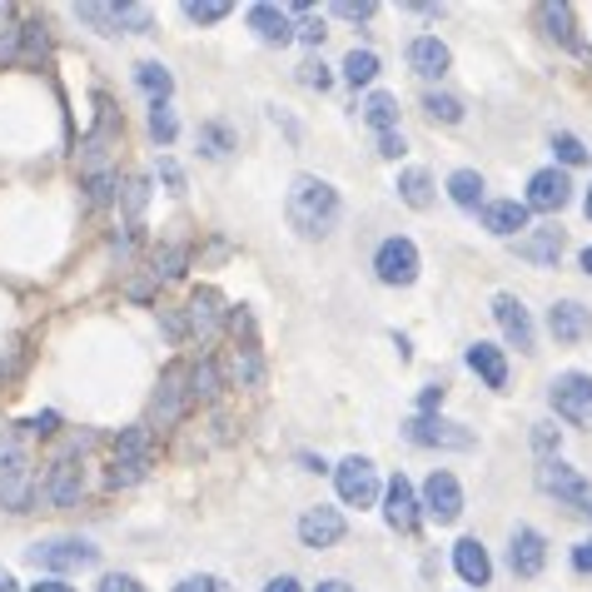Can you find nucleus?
Segmentation results:
<instances>
[{"mask_svg":"<svg viewBox=\"0 0 592 592\" xmlns=\"http://www.w3.org/2000/svg\"><path fill=\"white\" fill-rule=\"evenodd\" d=\"M284 214H289V224L299 234H309V240H324V234H334L343 204H339V190H334L329 180H319V175H299V180L289 184Z\"/></svg>","mask_w":592,"mask_h":592,"instance_id":"f257e3e1","label":"nucleus"},{"mask_svg":"<svg viewBox=\"0 0 592 592\" xmlns=\"http://www.w3.org/2000/svg\"><path fill=\"white\" fill-rule=\"evenodd\" d=\"M25 562L41 572H55V578H65V572H85L101 562V548L85 538H45V542H31L25 548Z\"/></svg>","mask_w":592,"mask_h":592,"instance_id":"f03ea898","label":"nucleus"},{"mask_svg":"<svg viewBox=\"0 0 592 592\" xmlns=\"http://www.w3.org/2000/svg\"><path fill=\"white\" fill-rule=\"evenodd\" d=\"M538 488L542 493H552V498H562V503H572V508L582 512V518H592V483L582 478L572 463H562V458H542L538 463Z\"/></svg>","mask_w":592,"mask_h":592,"instance_id":"7ed1b4c3","label":"nucleus"},{"mask_svg":"<svg viewBox=\"0 0 592 592\" xmlns=\"http://www.w3.org/2000/svg\"><path fill=\"white\" fill-rule=\"evenodd\" d=\"M75 15H81L85 25H95L101 35H150L155 15L150 6H75Z\"/></svg>","mask_w":592,"mask_h":592,"instance_id":"20e7f679","label":"nucleus"},{"mask_svg":"<svg viewBox=\"0 0 592 592\" xmlns=\"http://www.w3.org/2000/svg\"><path fill=\"white\" fill-rule=\"evenodd\" d=\"M403 438L419 443V448H453V453H468L473 448V433L463 423H448L438 413H419V419L403 423Z\"/></svg>","mask_w":592,"mask_h":592,"instance_id":"39448f33","label":"nucleus"},{"mask_svg":"<svg viewBox=\"0 0 592 592\" xmlns=\"http://www.w3.org/2000/svg\"><path fill=\"white\" fill-rule=\"evenodd\" d=\"M548 403L558 409V419L592 423V373H558L548 383Z\"/></svg>","mask_w":592,"mask_h":592,"instance_id":"423d86ee","label":"nucleus"},{"mask_svg":"<svg viewBox=\"0 0 592 592\" xmlns=\"http://www.w3.org/2000/svg\"><path fill=\"white\" fill-rule=\"evenodd\" d=\"M334 488H339V498L349 503V508H373V498H379V468L353 453V458H343L339 468H334Z\"/></svg>","mask_w":592,"mask_h":592,"instance_id":"0eeeda50","label":"nucleus"},{"mask_svg":"<svg viewBox=\"0 0 592 592\" xmlns=\"http://www.w3.org/2000/svg\"><path fill=\"white\" fill-rule=\"evenodd\" d=\"M373 274H379L383 284H393V289L419 279V250H413V240H403V234L383 240L379 254H373Z\"/></svg>","mask_w":592,"mask_h":592,"instance_id":"6e6552de","label":"nucleus"},{"mask_svg":"<svg viewBox=\"0 0 592 592\" xmlns=\"http://www.w3.org/2000/svg\"><path fill=\"white\" fill-rule=\"evenodd\" d=\"M419 508L429 512L438 528L458 522V512H463V488H458V478H453V473H443V468H433L429 483H423V503H419Z\"/></svg>","mask_w":592,"mask_h":592,"instance_id":"1a4fd4ad","label":"nucleus"},{"mask_svg":"<svg viewBox=\"0 0 592 592\" xmlns=\"http://www.w3.org/2000/svg\"><path fill=\"white\" fill-rule=\"evenodd\" d=\"M85 493V473H81V458L75 453H61V458L45 468V498L55 503V508H75Z\"/></svg>","mask_w":592,"mask_h":592,"instance_id":"9d476101","label":"nucleus"},{"mask_svg":"<svg viewBox=\"0 0 592 592\" xmlns=\"http://www.w3.org/2000/svg\"><path fill=\"white\" fill-rule=\"evenodd\" d=\"M568 200H572V180L568 175L552 165V170H538L528 180V210H542V214H558V210H568Z\"/></svg>","mask_w":592,"mask_h":592,"instance_id":"9b49d317","label":"nucleus"},{"mask_svg":"<svg viewBox=\"0 0 592 592\" xmlns=\"http://www.w3.org/2000/svg\"><path fill=\"white\" fill-rule=\"evenodd\" d=\"M493 319L503 324V334H508V343L518 353H532L538 349V334H532V314L522 309V299H512V294H498L493 299Z\"/></svg>","mask_w":592,"mask_h":592,"instance_id":"f8f14e48","label":"nucleus"},{"mask_svg":"<svg viewBox=\"0 0 592 592\" xmlns=\"http://www.w3.org/2000/svg\"><path fill=\"white\" fill-rule=\"evenodd\" d=\"M343 532H349V528H343V512L339 508H324V503L299 518V542H304V548H314V552L343 542Z\"/></svg>","mask_w":592,"mask_h":592,"instance_id":"ddd939ff","label":"nucleus"},{"mask_svg":"<svg viewBox=\"0 0 592 592\" xmlns=\"http://www.w3.org/2000/svg\"><path fill=\"white\" fill-rule=\"evenodd\" d=\"M0 61L6 65H35L45 61V25H11L0 35Z\"/></svg>","mask_w":592,"mask_h":592,"instance_id":"4468645a","label":"nucleus"},{"mask_svg":"<svg viewBox=\"0 0 592 592\" xmlns=\"http://www.w3.org/2000/svg\"><path fill=\"white\" fill-rule=\"evenodd\" d=\"M548 329H552V339L558 343H582L592 334V309L588 304H578V299H558L548 309Z\"/></svg>","mask_w":592,"mask_h":592,"instance_id":"2eb2a0df","label":"nucleus"},{"mask_svg":"<svg viewBox=\"0 0 592 592\" xmlns=\"http://www.w3.org/2000/svg\"><path fill=\"white\" fill-rule=\"evenodd\" d=\"M383 518H389L393 532H413L419 528V498H413V483L403 473L389 478V493H383Z\"/></svg>","mask_w":592,"mask_h":592,"instance_id":"dca6fc26","label":"nucleus"},{"mask_svg":"<svg viewBox=\"0 0 592 592\" xmlns=\"http://www.w3.org/2000/svg\"><path fill=\"white\" fill-rule=\"evenodd\" d=\"M190 409V389H184V363H175V369H165V379H160V393H155V423L160 429H170L180 413Z\"/></svg>","mask_w":592,"mask_h":592,"instance_id":"f3484780","label":"nucleus"},{"mask_svg":"<svg viewBox=\"0 0 592 592\" xmlns=\"http://www.w3.org/2000/svg\"><path fill=\"white\" fill-rule=\"evenodd\" d=\"M508 562H512V572H518V578H538L542 562H548V542H542V532L538 528H518V532H512Z\"/></svg>","mask_w":592,"mask_h":592,"instance_id":"a211bd4d","label":"nucleus"},{"mask_svg":"<svg viewBox=\"0 0 592 592\" xmlns=\"http://www.w3.org/2000/svg\"><path fill=\"white\" fill-rule=\"evenodd\" d=\"M453 572H458L468 588H488L493 582V562H488V548H483L478 538H463L458 548H453Z\"/></svg>","mask_w":592,"mask_h":592,"instance_id":"6ab92c4d","label":"nucleus"},{"mask_svg":"<svg viewBox=\"0 0 592 592\" xmlns=\"http://www.w3.org/2000/svg\"><path fill=\"white\" fill-rule=\"evenodd\" d=\"M409 65H413V75H423V81H438V75H448L453 55L438 35H419V41L409 45Z\"/></svg>","mask_w":592,"mask_h":592,"instance_id":"aec40b11","label":"nucleus"},{"mask_svg":"<svg viewBox=\"0 0 592 592\" xmlns=\"http://www.w3.org/2000/svg\"><path fill=\"white\" fill-rule=\"evenodd\" d=\"M250 31L260 35L264 45H289L294 41V15L279 11V6H250Z\"/></svg>","mask_w":592,"mask_h":592,"instance_id":"412c9836","label":"nucleus"},{"mask_svg":"<svg viewBox=\"0 0 592 592\" xmlns=\"http://www.w3.org/2000/svg\"><path fill=\"white\" fill-rule=\"evenodd\" d=\"M528 204H518V200H493V204H483V230L488 234H498V240H512L518 230H528Z\"/></svg>","mask_w":592,"mask_h":592,"instance_id":"4be33fe9","label":"nucleus"},{"mask_svg":"<svg viewBox=\"0 0 592 592\" xmlns=\"http://www.w3.org/2000/svg\"><path fill=\"white\" fill-rule=\"evenodd\" d=\"M468 369L478 373L488 389H508V359H503L498 343H468Z\"/></svg>","mask_w":592,"mask_h":592,"instance_id":"5701e85b","label":"nucleus"},{"mask_svg":"<svg viewBox=\"0 0 592 592\" xmlns=\"http://www.w3.org/2000/svg\"><path fill=\"white\" fill-rule=\"evenodd\" d=\"M518 260L538 264V269H558V260H562V230L552 224V230H538V234H528V240H518Z\"/></svg>","mask_w":592,"mask_h":592,"instance_id":"b1692460","label":"nucleus"},{"mask_svg":"<svg viewBox=\"0 0 592 592\" xmlns=\"http://www.w3.org/2000/svg\"><path fill=\"white\" fill-rule=\"evenodd\" d=\"M224 319H230V314H224V299H220L214 289H200V294L190 299V329L200 334L204 343H210L214 334H220V324H224Z\"/></svg>","mask_w":592,"mask_h":592,"instance_id":"393cba45","label":"nucleus"},{"mask_svg":"<svg viewBox=\"0 0 592 592\" xmlns=\"http://www.w3.org/2000/svg\"><path fill=\"white\" fill-rule=\"evenodd\" d=\"M542 25H548V35L558 45H568V51H582L578 41V25H572V6H562V0H548V6H538Z\"/></svg>","mask_w":592,"mask_h":592,"instance_id":"a878e982","label":"nucleus"},{"mask_svg":"<svg viewBox=\"0 0 592 592\" xmlns=\"http://www.w3.org/2000/svg\"><path fill=\"white\" fill-rule=\"evenodd\" d=\"M135 81H140V91L150 95V105H170V95H175V75L165 71L160 61H145L140 71H135Z\"/></svg>","mask_w":592,"mask_h":592,"instance_id":"bb28decb","label":"nucleus"},{"mask_svg":"<svg viewBox=\"0 0 592 592\" xmlns=\"http://www.w3.org/2000/svg\"><path fill=\"white\" fill-rule=\"evenodd\" d=\"M359 115H363V120H369V125H373V130H379V135H389L393 125H399V101H393L389 91H373L369 101L359 105Z\"/></svg>","mask_w":592,"mask_h":592,"instance_id":"cd10ccee","label":"nucleus"},{"mask_svg":"<svg viewBox=\"0 0 592 592\" xmlns=\"http://www.w3.org/2000/svg\"><path fill=\"white\" fill-rule=\"evenodd\" d=\"M448 194L458 210H483V175L478 170H453L448 175Z\"/></svg>","mask_w":592,"mask_h":592,"instance_id":"c85d7f7f","label":"nucleus"},{"mask_svg":"<svg viewBox=\"0 0 592 592\" xmlns=\"http://www.w3.org/2000/svg\"><path fill=\"white\" fill-rule=\"evenodd\" d=\"M399 200L409 204V210H429V204H433V180H429V170H403V175H399Z\"/></svg>","mask_w":592,"mask_h":592,"instance_id":"c756f323","label":"nucleus"},{"mask_svg":"<svg viewBox=\"0 0 592 592\" xmlns=\"http://www.w3.org/2000/svg\"><path fill=\"white\" fill-rule=\"evenodd\" d=\"M184 383H190V403L214 399V393H220V363H214V359H200L194 369H184Z\"/></svg>","mask_w":592,"mask_h":592,"instance_id":"7c9ffc66","label":"nucleus"},{"mask_svg":"<svg viewBox=\"0 0 592 592\" xmlns=\"http://www.w3.org/2000/svg\"><path fill=\"white\" fill-rule=\"evenodd\" d=\"M373 75H379V55L373 51H349L343 55V81L349 85H369Z\"/></svg>","mask_w":592,"mask_h":592,"instance_id":"2f4dec72","label":"nucleus"},{"mask_svg":"<svg viewBox=\"0 0 592 592\" xmlns=\"http://www.w3.org/2000/svg\"><path fill=\"white\" fill-rule=\"evenodd\" d=\"M200 150L210 155V160H224V155L234 150V135H230V125H220V120L200 125Z\"/></svg>","mask_w":592,"mask_h":592,"instance_id":"473e14b6","label":"nucleus"},{"mask_svg":"<svg viewBox=\"0 0 592 592\" xmlns=\"http://www.w3.org/2000/svg\"><path fill=\"white\" fill-rule=\"evenodd\" d=\"M115 458H140V463H150V429H125L120 438H115Z\"/></svg>","mask_w":592,"mask_h":592,"instance_id":"72a5a7b5","label":"nucleus"},{"mask_svg":"<svg viewBox=\"0 0 592 592\" xmlns=\"http://www.w3.org/2000/svg\"><path fill=\"white\" fill-rule=\"evenodd\" d=\"M85 200H91V210H105V204L115 200V194H120V180H115L110 170H91V180H85Z\"/></svg>","mask_w":592,"mask_h":592,"instance_id":"f704fd0d","label":"nucleus"},{"mask_svg":"<svg viewBox=\"0 0 592 592\" xmlns=\"http://www.w3.org/2000/svg\"><path fill=\"white\" fill-rule=\"evenodd\" d=\"M423 110H429L433 120H443V125H458L463 120V101H458V95H438V91H433V95H423Z\"/></svg>","mask_w":592,"mask_h":592,"instance_id":"c9c22d12","label":"nucleus"},{"mask_svg":"<svg viewBox=\"0 0 592 592\" xmlns=\"http://www.w3.org/2000/svg\"><path fill=\"white\" fill-rule=\"evenodd\" d=\"M145 473H150V463H140V458H115L110 473H105V483H110V488H130V483H140Z\"/></svg>","mask_w":592,"mask_h":592,"instance_id":"e433bc0d","label":"nucleus"},{"mask_svg":"<svg viewBox=\"0 0 592 592\" xmlns=\"http://www.w3.org/2000/svg\"><path fill=\"white\" fill-rule=\"evenodd\" d=\"M184 260H190V250H184V244H165V250L155 254V274H160V279H180Z\"/></svg>","mask_w":592,"mask_h":592,"instance_id":"4c0bfd02","label":"nucleus"},{"mask_svg":"<svg viewBox=\"0 0 592 592\" xmlns=\"http://www.w3.org/2000/svg\"><path fill=\"white\" fill-rule=\"evenodd\" d=\"M184 15H190L194 25H214V21H224V15H230V0H190V6H184Z\"/></svg>","mask_w":592,"mask_h":592,"instance_id":"58836bf2","label":"nucleus"},{"mask_svg":"<svg viewBox=\"0 0 592 592\" xmlns=\"http://www.w3.org/2000/svg\"><path fill=\"white\" fill-rule=\"evenodd\" d=\"M150 135H155L160 145H175L180 125H175V110H170V105H150Z\"/></svg>","mask_w":592,"mask_h":592,"instance_id":"ea45409f","label":"nucleus"},{"mask_svg":"<svg viewBox=\"0 0 592 592\" xmlns=\"http://www.w3.org/2000/svg\"><path fill=\"white\" fill-rule=\"evenodd\" d=\"M145 200H150V184L135 175L130 184H125V210H130V224H140V214H145Z\"/></svg>","mask_w":592,"mask_h":592,"instance_id":"a19ab883","label":"nucleus"},{"mask_svg":"<svg viewBox=\"0 0 592 592\" xmlns=\"http://www.w3.org/2000/svg\"><path fill=\"white\" fill-rule=\"evenodd\" d=\"M552 155H558L562 165H582V160H588V150H582L578 135H552Z\"/></svg>","mask_w":592,"mask_h":592,"instance_id":"79ce46f5","label":"nucleus"},{"mask_svg":"<svg viewBox=\"0 0 592 592\" xmlns=\"http://www.w3.org/2000/svg\"><path fill=\"white\" fill-rule=\"evenodd\" d=\"M299 85H309V91H329V85H334L329 65H324V61H304L299 65Z\"/></svg>","mask_w":592,"mask_h":592,"instance_id":"37998d69","label":"nucleus"},{"mask_svg":"<svg viewBox=\"0 0 592 592\" xmlns=\"http://www.w3.org/2000/svg\"><path fill=\"white\" fill-rule=\"evenodd\" d=\"M260 353H254V349H244V353H234V379H240V383H260Z\"/></svg>","mask_w":592,"mask_h":592,"instance_id":"c03bdc74","label":"nucleus"},{"mask_svg":"<svg viewBox=\"0 0 592 592\" xmlns=\"http://www.w3.org/2000/svg\"><path fill=\"white\" fill-rule=\"evenodd\" d=\"M175 592H234L224 578H214V572H204V578H184Z\"/></svg>","mask_w":592,"mask_h":592,"instance_id":"a18cd8bd","label":"nucleus"},{"mask_svg":"<svg viewBox=\"0 0 592 592\" xmlns=\"http://www.w3.org/2000/svg\"><path fill=\"white\" fill-rule=\"evenodd\" d=\"M373 11H379L373 0H339V6H334V15H343V21H369Z\"/></svg>","mask_w":592,"mask_h":592,"instance_id":"49530a36","label":"nucleus"},{"mask_svg":"<svg viewBox=\"0 0 592 592\" xmlns=\"http://www.w3.org/2000/svg\"><path fill=\"white\" fill-rule=\"evenodd\" d=\"M95 592H145V588H140V578H130V572H105Z\"/></svg>","mask_w":592,"mask_h":592,"instance_id":"de8ad7c7","label":"nucleus"},{"mask_svg":"<svg viewBox=\"0 0 592 592\" xmlns=\"http://www.w3.org/2000/svg\"><path fill=\"white\" fill-rule=\"evenodd\" d=\"M532 448H538L542 458H552V448H558V429H552V423H532Z\"/></svg>","mask_w":592,"mask_h":592,"instance_id":"09e8293b","label":"nucleus"},{"mask_svg":"<svg viewBox=\"0 0 592 592\" xmlns=\"http://www.w3.org/2000/svg\"><path fill=\"white\" fill-rule=\"evenodd\" d=\"M289 15H304V25H299V41H309V45H319V41H324V21H314V15L304 11V6H294Z\"/></svg>","mask_w":592,"mask_h":592,"instance_id":"8fccbe9b","label":"nucleus"},{"mask_svg":"<svg viewBox=\"0 0 592 592\" xmlns=\"http://www.w3.org/2000/svg\"><path fill=\"white\" fill-rule=\"evenodd\" d=\"M160 175H165V184H170V194H184V170L170 160V155L160 160Z\"/></svg>","mask_w":592,"mask_h":592,"instance_id":"3c124183","label":"nucleus"},{"mask_svg":"<svg viewBox=\"0 0 592 592\" xmlns=\"http://www.w3.org/2000/svg\"><path fill=\"white\" fill-rule=\"evenodd\" d=\"M379 155H383V160H399V155H403V135L399 130L379 135Z\"/></svg>","mask_w":592,"mask_h":592,"instance_id":"603ef678","label":"nucleus"},{"mask_svg":"<svg viewBox=\"0 0 592 592\" xmlns=\"http://www.w3.org/2000/svg\"><path fill=\"white\" fill-rule=\"evenodd\" d=\"M572 568H578V572H592V538H582L578 548H572Z\"/></svg>","mask_w":592,"mask_h":592,"instance_id":"864d4df0","label":"nucleus"},{"mask_svg":"<svg viewBox=\"0 0 592 592\" xmlns=\"http://www.w3.org/2000/svg\"><path fill=\"white\" fill-rule=\"evenodd\" d=\"M264 592H304V588H299V578H289V572H284V578L264 582Z\"/></svg>","mask_w":592,"mask_h":592,"instance_id":"5fc2aeb1","label":"nucleus"},{"mask_svg":"<svg viewBox=\"0 0 592 592\" xmlns=\"http://www.w3.org/2000/svg\"><path fill=\"white\" fill-rule=\"evenodd\" d=\"M55 423H61V419H55V413H41V419L21 423V429H25V433H55Z\"/></svg>","mask_w":592,"mask_h":592,"instance_id":"6e6d98bb","label":"nucleus"},{"mask_svg":"<svg viewBox=\"0 0 592 592\" xmlns=\"http://www.w3.org/2000/svg\"><path fill=\"white\" fill-rule=\"evenodd\" d=\"M438 403H443V389H438V383H433V389H423V399H419L423 413H438Z\"/></svg>","mask_w":592,"mask_h":592,"instance_id":"4d7b16f0","label":"nucleus"},{"mask_svg":"<svg viewBox=\"0 0 592 592\" xmlns=\"http://www.w3.org/2000/svg\"><path fill=\"white\" fill-rule=\"evenodd\" d=\"M31 592H75V588H71V582H65V578H41Z\"/></svg>","mask_w":592,"mask_h":592,"instance_id":"13d9d810","label":"nucleus"},{"mask_svg":"<svg viewBox=\"0 0 592 592\" xmlns=\"http://www.w3.org/2000/svg\"><path fill=\"white\" fill-rule=\"evenodd\" d=\"M314 592H353V588H349V582H343V578H324Z\"/></svg>","mask_w":592,"mask_h":592,"instance_id":"bf43d9fd","label":"nucleus"},{"mask_svg":"<svg viewBox=\"0 0 592 592\" xmlns=\"http://www.w3.org/2000/svg\"><path fill=\"white\" fill-rule=\"evenodd\" d=\"M0 592H21V582H15L6 568H0Z\"/></svg>","mask_w":592,"mask_h":592,"instance_id":"052dcab7","label":"nucleus"},{"mask_svg":"<svg viewBox=\"0 0 592 592\" xmlns=\"http://www.w3.org/2000/svg\"><path fill=\"white\" fill-rule=\"evenodd\" d=\"M11 21H15V11H11V6H0V35L11 31Z\"/></svg>","mask_w":592,"mask_h":592,"instance_id":"680f3d73","label":"nucleus"},{"mask_svg":"<svg viewBox=\"0 0 592 592\" xmlns=\"http://www.w3.org/2000/svg\"><path fill=\"white\" fill-rule=\"evenodd\" d=\"M578 264H582V269L592 274V250H582V260H578Z\"/></svg>","mask_w":592,"mask_h":592,"instance_id":"e2e57ef3","label":"nucleus"},{"mask_svg":"<svg viewBox=\"0 0 592 592\" xmlns=\"http://www.w3.org/2000/svg\"><path fill=\"white\" fill-rule=\"evenodd\" d=\"M582 210H588V220H592V184H588V204H582Z\"/></svg>","mask_w":592,"mask_h":592,"instance_id":"0e129e2a","label":"nucleus"}]
</instances>
